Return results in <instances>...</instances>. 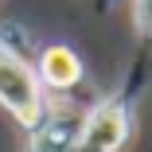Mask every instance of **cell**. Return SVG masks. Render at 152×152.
Returning <instances> with one entry per match:
<instances>
[{
	"mask_svg": "<svg viewBox=\"0 0 152 152\" xmlns=\"http://www.w3.org/2000/svg\"><path fill=\"white\" fill-rule=\"evenodd\" d=\"M0 105L23 129H35L51 109L47 90H43V82L35 74V63L16 55V51H8V47H0Z\"/></svg>",
	"mask_w": 152,
	"mask_h": 152,
	"instance_id": "obj_1",
	"label": "cell"
},
{
	"mask_svg": "<svg viewBox=\"0 0 152 152\" xmlns=\"http://www.w3.org/2000/svg\"><path fill=\"white\" fill-rule=\"evenodd\" d=\"M133 133V109L125 98H105L98 102L82 117V129H78V152H121L129 144Z\"/></svg>",
	"mask_w": 152,
	"mask_h": 152,
	"instance_id": "obj_2",
	"label": "cell"
},
{
	"mask_svg": "<svg viewBox=\"0 0 152 152\" xmlns=\"http://www.w3.org/2000/svg\"><path fill=\"white\" fill-rule=\"evenodd\" d=\"M35 74L43 82V90H51V94H70V90L82 82L86 66H82V55L66 43H51L39 51L35 58Z\"/></svg>",
	"mask_w": 152,
	"mask_h": 152,
	"instance_id": "obj_3",
	"label": "cell"
},
{
	"mask_svg": "<svg viewBox=\"0 0 152 152\" xmlns=\"http://www.w3.org/2000/svg\"><path fill=\"white\" fill-rule=\"evenodd\" d=\"M133 23L144 39H152V0H133Z\"/></svg>",
	"mask_w": 152,
	"mask_h": 152,
	"instance_id": "obj_4",
	"label": "cell"
}]
</instances>
